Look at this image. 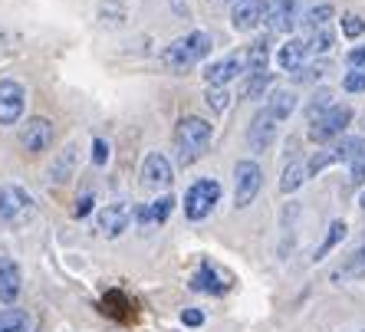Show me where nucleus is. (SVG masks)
I'll list each match as a JSON object with an SVG mask.
<instances>
[{
	"label": "nucleus",
	"instance_id": "1",
	"mask_svg": "<svg viewBox=\"0 0 365 332\" xmlns=\"http://www.w3.org/2000/svg\"><path fill=\"white\" fill-rule=\"evenodd\" d=\"M171 138H175V158H178V165L181 168H191L211 148L214 125L207 119H201V115H181Z\"/></svg>",
	"mask_w": 365,
	"mask_h": 332
},
{
	"label": "nucleus",
	"instance_id": "2",
	"mask_svg": "<svg viewBox=\"0 0 365 332\" xmlns=\"http://www.w3.org/2000/svg\"><path fill=\"white\" fill-rule=\"evenodd\" d=\"M214 50V40L211 33H204V30H191V33L178 36V40H171L168 46L162 50V63L175 73H185V69H195L197 63H204L211 56Z\"/></svg>",
	"mask_w": 365,
	"mask_h": 332
},
{
	"label": "nucleus",
	"instance_id": "3",
	"mask_svg": "<svg viewBox=\"0 0 365 332\" xmlns=\"http://www.w3.org/2000/svg\"><path fill=\"white\" fill-rule=\"evenodd\" d=\"M260 187H264V168L254 158H240L234 165V207L237 211L250 207L260 194Z\"/></svg>",
	"mask_w": 365,
	"mask_h": 332
},
{
	"label": "nucleus",
	"instance_id": "4",
	"mask_svg": "<svg viewBox=\"0 0 365 332\" xmlns=\"http://www.w3.org/2000/svg\"><path fill=\"white\" fill-rule=\"evenodd\" d=\"M217 201H221V185L214 178H197L195 185L185 191V217L195 224L204 221V217H211Z\"/></svg>",
	"mask_w": 365,
	"mask_h": 332
},
{
	"label": "nucleus",
	"instance_id": "5",
	"mask_svg": "<svg viewBox=\"0 0 365 332\" xmlns=\"http://www.w3.org/2000/svg\"><path fill=\"white\" fill-rule=\"evenodd\" d=\"M352 125V109L342 103H336L329 112H323L316 122H309V142H316V145H329V142H336V138L346 135V128Z\"/></svg>",
	"mask_w": 365,
	"mask_h": 332
},
{
	"label": "nucleus",
	"instance_id": "6",
	"mask_svg": "<svg viewBox=\"0 0 365 332\" xmlns=\"http://www.w3.org/2000/svg\"><path fill=\"white\" fill-rule=\"evenodd\" d=\"M26 217H34V197L17 185H0V221L24 224Z\"/></svg>",
	"mask_w": 365,
	"mask_h": 332
},
{
	"label": "nucleus",
	"instance_id": "7",
	"mask_svg": "<svg viewBox=\"0 0 365 332\" xmlns=\"http://www.w3.org/2000/svg\"><path fill=\"white\" fill-rule=\"evenodd\" d=\"M132 217H135V207L125 204V201H112V204L99 207V217H96V227H99L102 237H122L128 227H132Z\"/></svg>",
	"mask_w": 365,
	"mask_h": 332
},
{
	"label": "nucleus",
	"instance_id": "8",
	"mask_svg": "<svg viewBox=\"0 0 365 332\" xmlns=\"http://www.w3.org/2000/svg\"><path fill=\"white\" fill-rule=\"evenodd\" d=\"M53 135H56V128L46 115H30V119L20 125V145L26 148L30 155H43L46 148L53 145Z\"/></svg>",
	"mask_w": 365,
	"mask_h": 332
},
{
	"label": "nucleus",
	"instance_id": "9",
	"mask_svg": "<svg viewBox=\"0 0 365 332\" xmlns=\"http://www.w3.org/2000/svg\"><path fill=\"white\" fill-rule=\"evenodd\" d=\"M26 109V89L17 79H0V125H17Z\"/></svg>",
	"mask_w": 365,
	"mask_h": 332
},
{
	"label": "nucleus",
	"instance_id": "10",
	"mask_svg": "<svg viewBox=\"0 0 365 332\" xmlns=\"http://www.w3.org/2000/svg\"><path fill=\"white\" fill-rule=\"evenodd\" d=\"M277 128H280V122L267 112V105L257 109V115L247 125V145H250V152H267L277 142Z\"/></svg>",
	"mask_w": 365,
	"mask_h": 332
},
{
	"label": "nucleus",
	"instance_id": "11",
	"mask_svg": "<svg viewBox=\"0 0 365 332\" xmlns=\"http://www.w3.org/2000/svg\"><path fill=\"white\" fill-rule=\"evenodd\" d=\"M299 7H303V0H270L264 24L273 33H293V26L299 24Z\"/></svg>",
	"mask_w": 365,
	"mask_h": 332
},
{
	"label": "nucleus",
	"instance_id": "12",
	"mask_svg": "<svg viewBox=\"0 0 365 332\" xmlns=\"http://www.w3.org/2000/svg\"><path fill=\"white\" fill-rule=\"evenodd\" d=\"M267 20V4L264 0H237L230 7V26L237 33H250Z\"/></svg>",
	"mask_w": 365,
	"mask_h": 332
},
{
	"label": "nucleus",
	"instance_id": "13",
	"mask_svg": "<svg viewBox=\"0 0 365 332\" xmlns=\"http://www.w3.org/2000/svg\"><path fill=\"white\" fill-rule=\"evenodd\" d=\"M142 181L148 187H168L175 181V165L168 162V155L148 152L142 162Z\"/></svg>",
	"mask_w": 365,
	"mask_h": 332
},
{
	"label": "nucleus",
	"instance_id": "14",
	"mask_svg": "<svg viewBox=\"0 0 365 332\" xmlns=\"http://www.w3.org/2000/svg\"><path fill=\"white\" fill-rule=\"evenodd\" d=\"M240 73H244V56H221V60H214L204 66V83L227 89V83L237 79Z\"/></svg>",
	"mask_w": 365,
	"mask_h": 332
},
{
	"label": "nucleus",
	"instance_id": "15",
	"mask_svg": "<svg viewBox=\"0 0 365 332\" xmlns=\"http://www.w3.org/2000/svg\"><path fill=\"white\" fill-rule=\"evenodd\" d=\"M20 290H24V276H20V266L10 260V256H0V303H17Z\"/></svg>",
	"mask_w": 365,
	"mask_h": 332
},
{
	"label": "nucleus",
	"instance_id": "16",
	"mask_svg": "<svg viewBox=\"0 0 365 332\" xmlns=\"http://www.w3.org/2000/svg\"><path fill=\"white\" fill-rule=\"evenodd\" d=\"M227 276L224 273H217L207 260H204L201 266H197V273L191 276V290L195 293H211V296H221V293H227Z\"/></svg>",
	"mask_w": 365,
	"mask_h": 332
},
{
	"label": "nucleus",
	"instance_id": "17",
	"mask_svg": "<svg viewBox=\"0 0 365 332\" xmlns=\"http://www.w3.org/2000/svg\"><path fill=\"white\" fill-rule=\"evenodd\" d=\"M306 56H309L306 36H289L280 50H277V66H280L283 73H297L299 66H306Z\"/></svg>",
	"mask_w": 365,
	"mask_h": 332
},
{
	"label": "nucleus",
	"instance_id": "18",
	"mask_svg": "<svg viewBox=\"0 0 365 332\" xmlns=\"http://www.w3.org/2000/svg\"><path fill=\"white\" fill-rule=\"evenodd\" d=\"M175 197L171 194H162L158 201H152V204H138L135 207V221L142 224V227H152V224H165L171 217V211H175Z\"/></svg>",
	"mask_w": 365,
	"mask_h": 332
},
{
	"label": "nucleus",
	"instance_id": "19",
	"mask_svg": "<svg viewBox=\"0 0 365 332\" xmlns=\"http://www.w3.org/2000/svg\"><path fill=\"white\" fill-rule=\"evenodd\" d=\"M76 152H79V145H76V142H69V145L63 148L56 158H53L50 171H46L50 185H66V181L73 178V171H76Z\"/></svg>",
	"mask_w": 365,
	"mask_h": 332
},
{
	"label": "nucleus",
	"instance_id": "20",
	"mask_svg": "<svg viewBox=\"0 0 365 332\" xmlns=\"http://www.w3.org/2000/svg\"><path fill=\"white\" fill-rule=\"evenodd\" d=\"M270 66V40H254L244 53V69L247 76H257V73H267Z\"/></svg>",
	"mask_w": 365,
	"mask_h": 332
},
{
	"label": "nucleus",
	"instance_id": "21",
	"mask_svg": "<svg viewBox=\"0 0 365 332\" xmlns=\"http://www.w3.org/2000/svg\"><path fill=\"white\" fill-rule=\"evenodd\" d=\"M297 109V93L293 89H277V93L267 95V112H270L277 122H287Z\"/></svg>",
	"mask_w": 365,
	"mask_h": 332
},
{
	"label": "nucleus",
	"instance_id": "22",
	"mask_svg": "<svg viewBox=\"0 0 365 332\" xmlns=\"http://www.w3.org/2000/svg\"><path fill=\"white\" fill-rule=\"evenodd\" d=\"M346 234H349V224H346V221H332V224H329V230H326V237L319 240V247H316V254H313L316 264H319V260H326V256H329L332 250L339 247L342 240H346Z\"/></svg>",
	"mask_w": 365,
	"mask_h": 332
},
{
	"label": "nucleus",
	"instance_id": "23",
	"mask_svg": "<svg viewBox=\"0 0 365 332\" xmlns=\"http://www.w3.org/2000/svg\"><path fill=\"white\" fill-rule=\"evenodd\" d=\"M332 17H336V7H332V4H316V7H309L303 17H299V24H303L306 33H316V30L329 26Z\"/></svg>",
	"mask_w": 365,
	"mask_h": 332
},
{
	"label": "nucleus",
	"instance_id": "24",
	"mask_svg": "<svg viewBox=\"0 0 365 332\" xmlns=\"http://www.w3.org/2000/svg\"><path fill=\"white\" fill-rule=\"evenodd\" d=\"M332 152H336V162L352 165L359 155L365 152V138H362V135H342L339 142L332 145Z\"/></svg>",
	"mask_w": 365,
	"mask_h": 332
},
{
	"label": "nucleus",
	"instance_id": "25",
	"mask_svg": "<svg viewBox=\"0 0 365 332\" xmlns=\"http://www.w3.org/2000/svg\"><path fill=\"white\" fill-rule=\"evenodd\" d=\"M306 178H309V175H306V165L303 162H289L287 168H283V175H280V191L283 194H293V191L303 187Z\"/></svg>",
	"mask_w": 365,
	"mask_h": 332
},
{
	"label": "nucleus",
	"instance_id": "26",
	"mask_svg": "<svg viewBox=\"0 0 365 332\" xmlns=\"http://www.w3.org/2000/svg\"><path fill=\"white\" fill-rule=\"evenodd\" d=\"M0 332H30L26 309H0Z\"/></svg>",
	"mask_w": 365,
	"mask_h": 332
},
{
	"label": "nucleus",
	"instance_id": "27",
	"mask_svg": "<svg viewBox=\"0 0 365 332\" xmlns=\"http://www.w3.org/2000/svg\"><path fill=\"white\" fill-rule=\"evenodd\" d=\"M332 46H336V30H332V26H323V30H316V33L306 36V50L316 53V56H326Z\"/></svg>",
	"mask_w": 365,
	"mask_h": 332
},
{
	"label": "nucleus",
	"instance_id": "28",
	"mask_svg": "<svg viewBox=\"0 0 365 332\" xmlns=\"http://www.w3.org/2000/svg\"><path fill=\"white\" fill-rule=\"evenodd\" d=\"M332 89H316L313 95H309V103H306V119L309 122H316L323 112H329L332 109Z\"/></svg>",
	"mask_w": 365,
	"mask_h": 332
},
{
	"label": "nucleus",
	"instance_id": "29",
	"mask_svg": "<svg viewBox=\"0 0 365 332\" xmlns=\"http://www.w3.org/2000/svg\"><path fill=\"white\" fill-rule=\"evenodd\" d=\"M273 85V73H257L244 79V99H264Z\"/></svg>",
	"mask_w": 365,
	"mask_h": 332
},
{
	"label": "nucleus",
	"instance_id": "30",
	"mask_svg": "<svg viewBox=\"0 0 365 332\" xmlns=\"http://www.w3.org/2000/svg\"><path fill=\"white\" fill-rule=\"evenodd\" d=\"M339 276H346V280H365V244L346 260V266L336 273V280H339Z\"/></svg>",
	"mask_w": 365,
	"mask_h": 332
},
{
	"label": "nucleus",
	"instance_id": "31",
	"mask_svg": "<svg viewBox=\"0 0 365 332\" xmlns=\"http://www.w3.org/2000/svg\"><path fill=\"white\" fill-rule=\"evenodd\" d=\"M329 165H339L336 162V152H332V145L329 148H323V152H316L309 162H306V175L313 178V175H319V171H326Z\"/></svg>",
	"mask_w": 365,
	"mask_h": 332
},
{
	"label": "nucleus",
	"instance_id": "32",
	"mask_svg": "<svg viewBox=\"0 0 365 332\" xmlns=\"http://www.w3.org/2000/svg\"><path fill=\"white\" fill-rule=\"evenodd\" d=\"M339 26H342V36H349V40H359V36L365 33V20L359 17V14H342V20H339Z\"/></svg>",
	"mask_w": 365,
	"mask_h": 332
},
{
	"label": "nucleus",
	"instance_id": "33",
	"mask_svg": "<svg viewBox=\"0 0 365 332\" xmlns=\"http://www.w3.org/2000/svg\"><path fill=\"white\" fill-rule=\"evenodd\" d=\"M204 103L211 105L214 112H224L230 105V93L221 89V85H207V89H204Z\"/></svg>",
	"mask_w": 365,
	"mask_h": 332
},
{
	"label": "nucleus",
	"instance_id": "34",
	"mask_svg": "<svg viewBox=\"0 0 365 332\" xmlns=\"http://www.w3.org/2000/svg\"><path fill=\"white\" fill-rule=\"evenodd\" d=\"M342 89L346 93H365V69H349L346 76H342Z\"/></svg>",
	"mask_w": 365,
	"mask_h": 332
},
{
	"label": "nucleus",
	"instance_id": "35",
	"mask_svg": "<svg viewBox=\"0 0 365 332\" xmlns=\"http://www.w3.org/2000/svg\"><path fill=\"white\" fill-rule=\"evenodd\" d=\"M109 155H112L109 142H106V138H99V135H96V138H93V165H96V168H102V165L109 162Z\"/></svg>",
	"mask_w": 365,
	"mask_h": 332
},
{
	"label": "nucleus",
	"instance_id": "36",
	"mask_svg": "<svg viewBox=\"0 0 365 332\" xmlns=\"http://www.w3.org/2000/svg\"><path fill=\"white\" fill-rule=\"evenodd\" d=\"M316 79H323V66H299L293 73V83H316Z\"/></svg>",
	"mask_w": 365,
	"mask_h": 332
},
{
	"label": "nucleus",
	"instance_id": "37",
	"mask_svg": "<svg viewBox=\"0 0 365 332\" xmlns=\"http://www.w3.org/2000/svg\"><path fill=\"white\" fill-rule=\"evenodd\" d=\"M93 204H96V197L89 194V191H86V194H79L76 197V207H73V217H76V221H83L86 214L93 211Z\"/></svg>",
	"mask_w": 365,
	"mask_h": 332
},
{
	"label": "nucleus",
	"instance_id": "38",
	"mask_svg": "<svg viewBox=\"0 0 365 332\" xmlns=\"http://www.w3.org/2000/svg\"><path fill=\"white\" fill-rule=\"evenodd\" d=\"M349 181H352V185H365V152L349 165Z\"/></svg>",
	"mask_w": 365,
	"mask_h": 332
},
{
	"label": "nucleus",
	"instance_id": "39",
	"mask_svg": "<svg viewBox=\"0 0 365 332\" xmlns=\"http://www.w3.org/2000/svg\"><path fill=\"white\" fill-rule=\"evenodd\" d=\"M346 63L352 69H365V46H352V50L346 53Z\"/></svg>",
	"mask_w": 365,
	"mask_h": 332
},
{
	"label": "nucleus",
	"instance_id": "40",
	"mask_svg": "<svg viewBox=\"0 0 365 332\" xmlns=\"http://www.w3.org/2000/svg\"><path fill=\"white\" fill-rule=\"evenodd\" d=\"M181 323L191 326V329H197V326H204V313L201 309H185V313H181Z\"/></svg>",
	"mask_w": 365,
	"mask_h": 332
},
{
	"label": "nucleus",
	"instance_id": "41",
	"mask_svg": "<svg viewBox=\"0 0 365 332\" xmlns=\"http://www.w3.org/2000/svg\"><path fill=\"white\" fill-rule=\"evenodd\" d=\"M359 207H362V211H365V191H362V194H359Z\"/></svg>",
	"mask_w": 365,
	"mask_h": 332
},
{
	"label": "nucleus",
	"instance_id": "42",
	"mask_svg": "<svg viewBox=\"0 0 365 332\" xmlns=\"http://www.w3.org/2000/svg\"><path fill=\"white\" fill-rule=\"evenodd\" d=\"M230 4H237V0H230Z\"/></svg>",
	"mask_w": 365,
	"mask_h": 332
},
{
	"label": "nucleus",
	"instance_id": "43",
	"mask_svg": "<svg viewBox=\"0 0 365 332\" xmlns=\"http://www.w3.org/2000/svg\"><path fill=\"white\" fill-rule=\"evenodd\" d=\"M359 332H365V329H359Z\"/></svg>",
	"mask_w": 365,
	"mask_h": 332
}]
</instances>
